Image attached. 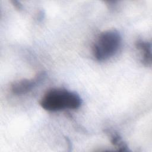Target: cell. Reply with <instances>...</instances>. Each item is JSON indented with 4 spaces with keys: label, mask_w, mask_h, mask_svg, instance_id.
<instances>
[{
    "label": "cell",
    "mask_w": 152,
    "mask_h": 152,
    "mask_svg": "<svg viewBox=\"0 0 152 152\" xmlns=\"http://www.w3.org/2000/svg\"><path fill=\"white\" fill-rule=\"evenodd\" d=\"M105 132L110 137L111 143L118 149V150L122 151H128L126 144L122 140L119 134H118L115 131L109 129L105 130Z\"/></svg>",
    "instance_id": "5b68a950"
},
{
    "label": "cell",
    "mask_w": 152,
    "mask_h": 152,
    "mask_svg": "<svg viewBox=\"0 0 152 152\" xmlns=\"http://www.w3.org/2000/svg\"><path fill=\"white\" fill-rule=\"evenodd\" d=\"M11 2L16 9L18 10H21L22 9V5L20 4V2L17 1H12Z\"/></svg>",
    "instance_id": "8992f818"
},
{
    "label": "cell",
    "mask_w": 152,
    "mask_h": 152,
    "mask_svg": "<svg viewBox=\"0 0 152 152\" xmlns=\"http://www.w3.org/2000/svg\"><path fill=\"white\" fill-rule=\"evenodd\" d=\"M135 46L141 54V62L146 66H151V43L143 40H138Z\"/></svg>",
    "instance_id": "277c9868"
},
{
    "label": "cell",
    "mask_w": 152,
    "mask_h": 152,
    "mask_svg": "<svg viewBox=\"0 0 152 152\" xmlns=\"http://www.w3.org/2000/svg\"><path fill=\"white\" fill-rule=\"evenodd\" d=\"M45 76V72H41L31 79L24 78L14 81L11 86V90L16 95L26 94L43 80Z\"/></svg>",
    "instance_id": "3957f363"
},
{
    "label": "cell",
    "mask_w": 152,
    "mask_h": 152,
    "mask_svg": "<svg viewBox=\"0 0 152 152\" xmlns=\"http://www.w3.org/2000/svg\"><path fill=\"white\" fill-rule=\"evenodd\" d=\"M82 100L78 94L64 88H53L47 91L40 101L46 110L55 112L65 109H77Z\"/></svg>",
    "instance_id": "6da1fadb"
},
{
    "label": "cell",
    "mask_w": 152,
    "mask_h": 152,
    "mask_svg": "<svg viewBox=\"0 0 152 152\" xmlns=\"http://www.w3.org/2000/svg\"><path fill=\"white\" fill-rule=\"evenodd\" d=\"M121 43V36L117 30H106L99 36L94 43L93 56L99 61L107 60L116 53Z\"/></svg>",
    "instance_id": "7a4b0ae2"
}]
</instances>
